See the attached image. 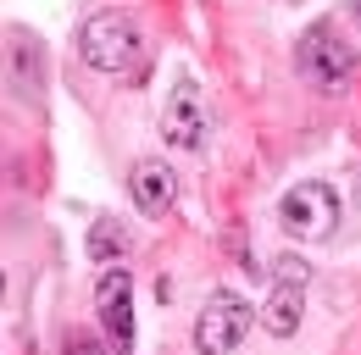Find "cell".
Returning a JSON list of instances; mask_svg holds the SVG:
<instances>
[{
    "instance_id": "5",
    "label": "cell",
    "mask_w": 361,
    "mask_h": 355,
    "mask_svg": "<svg viewBox=\"0 0 361 355\" xmlns=\"http://www.w3.org/2000/svg\"><path fill=\"white\" fill-rule=\"evenodd\" d=\"M278 222H283V233H295V239H328L334 228H339V194L328 189V183H295L283 200H278Z\"/></svg>"
},
{
    "instance_id": "6",
    "label": "cell",
    "mask_w": 361,
    "mask_h": 355,
    "mask_svg": "<svg viewBox=\"0 0 361 355\" xmlns=\"http://www.w3.org/2000/svg\"><path fill=\"white\" fill-rule=\"evenodd\" d=\"M206 133H212V111H206V89L195 84L189 73H183L173 94H167V106H161V139L173 144V150H206Z\"/></svg>"
},
{
    "instance_id": "8",
    "label": "cell",
    "mask_w": 361,
    "mask_h": 355,
    "mask_svg": "<svg viewBox=\"0 0 361 355\" xmlns=\"http://www.w3.org/2000/svg\"><path fill=\"white\" fill-rule=\"evenodd\" d=\"M128 194H134V206L145 217H167L178 206V173H173V161L139 156L134 167H128Z\"/></svg>"
},
{
    "instance_id": "10",
    "label": "cell",
    "mask_w": 361,
    "mask_h": 355,
    "mask_svg": "<svg viewBox=\"0 0 361 355\" xmlns=\"http://www.w3.org/2000/svg\"><path fill=\"white\" fill-rule=\"evenodd\" d=\"M84 244H90V256H94L100 266H117L123 256H128V233H123V228H117L111 217H100V222H94Z\"/></svg>"
},
{
    "instance_id": "3",
    "label": "cell",
    "mask_w": 361,
    "mask_h": 355,
    "mask_svg": "<svg viewBox=\"0 0 361 355\" xmlns=\"http://www.w3.org/2000/svg\"><path fill=\"white\" fill-rule=\"evenodd\" d=\"M306 278H312V266L300 261V256H278V261H272V294L262 300V311H256L272 339H295V333H300V316H306Z\"/></svg>"
},
{
    "instance_id": "2",
    "label": "cell",
    "mask_w": 361,
    "mask_h": 355,
    "mask_svg": "<svg viewBox=\"0 0 361 355\" xmlns=\"http://www.w3.org/2000/svg\"><path fill=\"white\" fill-rule=\"evenodd\" d=\"M295 73L306 78L312 89H339L350 73H356V44L339 34V23H312L300 44H295Z\"/></svg>"
},
{
    "instance_id": "12",
    "label": "cell",
    "mask_w": 361,
    "mask_h": 355,
    "mask_svg": "<svg viewBox=\"0 0 361 355\" xmlns=\"http://www.w3.org/2000/svg\"><path fill=\"white\" fill-rule=\"evenodd\" d=\"M356 11H361V6H356Z\"/></svg>"
},
{
    "instance_id": "7",
    "label": "cell",
    "mask_w": 361,
    "mask_h": 355,
    "mask_svg": "<svg viewBox=\"0 0 361 355\" xmlns=\"http://www.w3.org/2000/svg\"><path fill=\"white\" fill-rule=\"evenodd\" d=\"M94 311H100V328L111 333V344L128 350L134 344V278H128V266H111L94 283Z\"/></svg>"
},
{
    "instance_id": "4",
    "label": "cell",
    "mask_w": 361,
    "mask_h": 355,
    "mask_svg": "<svg viewBox=\"0 0 361 355\" xmlns=\"http://www.w3.org/2000/svg\"><path fill=\"white\" fill-rule=\"evenodd\" d=\"M250 322H256V311L245 306L233 289H217V294L200 306V316H195V350L200 355H233L245 344Z\"/></svg>"
},
{
    "instance_id": "1",
    "label": "cell",
    "mask_w": 361,
    "mask_h": 355,
    "mask_svg": "<svg viewBox=\"0 0 361 355\" xmlns=\"http://www.w3.org/2000/svg\"><path fill=\"white\" fill-rule=\"evenodd\" d=\"M73 50H78V61H84L90 73H106V78H111V73L139 67V56H145V34H139V23L128 17V11H94V17L78 23Z\"/></svg>"
},
{
    "instance_id": "11",
    "label": "cell",
    "mask_w": 361,
    "mask_h": 355,
    "mask_svg": "<svg viewBox=\"0 0 361 355\" xmlns=\"http://www.w3.org/2000/svg\"><path fill=\"white\" fill-rule=\"evenodd\" d=\"M67 355H106V344H100L94 333H73V339H67Z\"/></svg>"
},
{
    "instance_id": "9",
    "label": "cell",
    "mask_w": 361,
    "mask_h": 355,
    "mask_svg": "<svg viewBox=\"0 0 361 355\" xmlns=\"http://www.w3.org/2000/svg\"><path fill=\"white\" fill-rule=\"evenodd\" d=\"M11 50H6V73H11V89L23 94V100H39V89H45V50L39 39L28 34V28H11Z\"/></svg>"
}]
</instances>
